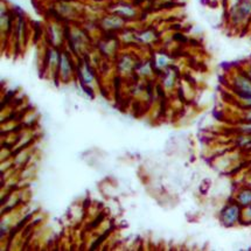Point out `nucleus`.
<instances>
[{"label": "nucleus", "mask_w": 251, "mask_h": 251, "mask_svg": "<svg viewBox=\"0 0 251 251\" xmlns=\"http://www.w3.org/2000/svg\"><path fill=\"white\" fill-rule=\"evenodd\" d=\"M234 87L240 97H251V77L248 75L241 74L235 77Z\"/></svg>", "instance_id": "1"}, {"label": "nucleus", "mask_w": 251, "mask_h": 251, "mask_svg": "<svg viewBox=\"0 0 251 251\" xmlns=\"http://www.w3.org/2000/svg\"><path fill=\"white\" fill-rule=\"evenodd\" d=\"M241 216V208L238 203H231L226 206L222 212V221L226 226L235 225Z\"/></svg>", "instance_id": "2"}, {"label": "nucleus", "mask_w": 251, "mask_h": 251, "mask_svg": "<svg viewBox=\"0 0 251 251\" xmlns=\"http://www.w3.org/2000/svg\"><path fill=\"white\" fill-rule=\"evenodd\" d=\"M240 206H244L248 207L251 204V189H246L240 194L238 197V202H237Z\"/></svg>", "instance_id": "3"}]
</instances>
